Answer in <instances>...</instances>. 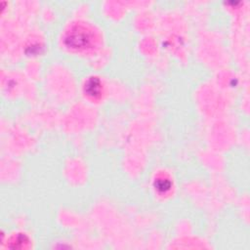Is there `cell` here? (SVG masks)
I'll return each mask as SVG.
<instances>
[{"label": "cell", "mask_w": 250, "mask_h": 250, "mask_svg": "<svg viewBox=\"0 0 250 250\" xmlns=\"http://www.w3.org/2000/svg\"><path fill=\"white\" fill-rule=\"evenodd\" d=\"M92 38L90 34L82 28L71 31L65 38V44L71 48H85L90 45Z\"/></svg>", "instance_id": "obj_1"}, {"label": "cell", "mask_w": 250, "mask_h": 250, "mask_svg": "<svg viewBox=\"0 0 250 250\" xmlns=\"http://www.w3.org/2000/svg\"><path fill=\"white\" fill-rule=\"evenodd\" d=\"M85 91L88 93V95L93 96V97H97L100 95L101 92V82L97 77H92L88 80L86 87H85Z\"/></svg>", "instance_id": "obj_2"}]
</instances>
